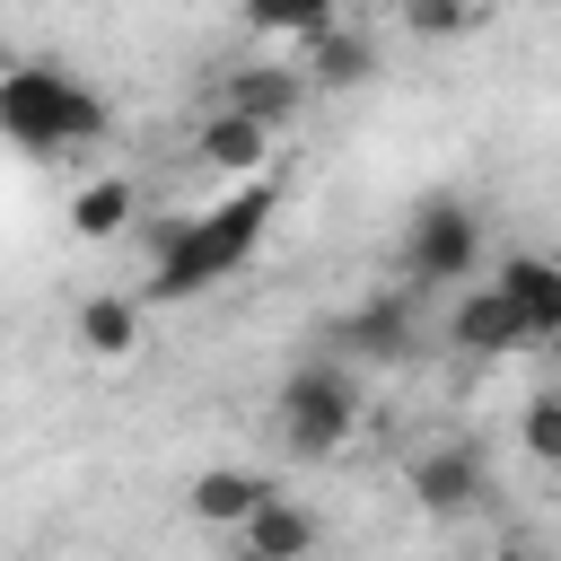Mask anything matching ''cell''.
Here are the masks:
<instances>
[{
    "instance_id": "obj_1",
    "label": "cell",
    "mask_w": 561,
    "mask_h": 561,
    "mask_svg": "<svg viewBox=\"0 0 561 561\" xmlns=\"http://www.w3.org/2000/svg\"><path fill=\"white\" fill-rule=\"evenodd\" d=\"M272 210H280V184L245 175L228 202H210L193 219H149L140 228V245H149V298H202L228 272H245L254 245H263V228H272Z\"/></svg>"
},
{
    "instance_id": "obj_2",
    "label": "cell",
    "mask_w": 561,
    "mask_h": 561,
    "mask_svg": "<svg viewBox=\"0 0 561 561\" xmlns=\"http://www.w3.org/2000/svg\"><path fill=\"white\" fill-rule=\"evenodd\" d=\"M0 140L26 158H61L105 140V96L61 61H9L0 70Z\"/></svg>"
},
{
    "instance_id": "obj_3",
    "label": "cell",
    "mask_w": 561,
    "mask_h": 561,
    "mask_svg": "<svg viewBox=\"0 0 561 561\" xmlns=\"http://www.w3.org/2000/svg\"><path fill=\"white\" fill-rule=\"evenodd\" d=\"M272 430H280V447L307 456V465L342 456L351 430H359V368H351V359H307V368H289L280 394H272Z\"/></svg>"
},
{
    "instance_id": "obj_4",
    "label": "cell",
    "mask_w": 561,
    "mask_h": 561,
    "mask_svg": "<svg viewBox=\"0 0 561 561\" xmlns=\"http://www.w3.org/2000/svg\"><path fill=\"white\" fill-rule=\"evenodd\" d=\"M473 263H482V228H473V210H465L456 193H430V202L412 210V228H403V280L447 289V280H465Z\"/></svg>"
},
{
    "instance_id": "obj_5",
    "label": "cell",
    "mask_w": 561,
    "mask_h": 561,
    "mask_svg": "<svg viewBox=\"0 0 561 561\" xmlns=\"http://www.w3.org/2000/svg\"><path fill=\"white\" fill-rule=\"evenodd\" d=\"M403 482H412V500H421L430 517H465V508L491 491V473H482V456H473L465 438H447V447H421V456L403 465Z\"/></svg>"
},
{
    "instance_id": "obj_6",
    "label": "cell",
    "mask_w": 561,
    "mask_h": 561,
    "mask_svg": "<svg viewBox=\"0 0 561 561\" xmlns=\"http://www.w3.org/2000/svg\"><path fill=\"white\" fill-rule=\"evenodd\" d=\"M333 351H342L351 368H359V359H368V368H394V359H412V351H421V333H412V307H403V298H368V307H351V316L333 324Z\"/></svg>"
},
{
    "instance_id": "obj_7",
    "label": "cell",
    "mask_w": 561,
    "mask_h": 561,
    "mask_svg": "<svg viewBox=\"0 0 561 561\" xmlns=\"http://www.w3.org/2000/svg\"><path fill=\"white\" fill-rule=\"evenodd\" d=\"M447 342H456L465 359H508V351H526V316L508 307V289H500V280H482V289H465V298H456Z\"/></svg>"
},
{
    "instance_id": "obj_8",
    "label": "cell",
    "mask_w": 561,
    "mask_h": 561,
    "mask_svg": "<svg viewBox=\"0 0 561 561\" xmlns=\"http://www.w3.org/2000/svg\"><path fill=\"white\" fill-rule=\"evenodd\" d=\"M491 280H500L508 307L526 316V342H561V263H552V254H508Z\"/></svg>"
},
{
    "instance_id": "obj_9",
    "label": "cell",
    "mask_w": 561,
    "mask_h": 561,
    "mask_svg": "<svg viewBox=\"0 0 561 561\" xmlns=\"http://www.w3.org/2000/svg\"><path fill=\"white\" fill-rule=\"evenodd\" d=\"M307 96H316V79H307V70H280V61L228 70V88H219V105H237V114H254V123H272V131H280Z\"/></svg>"
},
{
    "instance_id": "obj_10",
    "label": "cell",
    "mask_w": 561,
    "mask_h": 561,
    "mask_svg": "<svg viewBox=\"0 0 561 561\" xmlns=\"http://www.w3.org/2000/svg\"><path fill=\"white\" fill-rule=\"evenodd\" d=\"M193 149H202V167H219V175H263L272 123H254V114H237V105H210L202 131H193Z\"/></svg>"
},
{
    "instance_id": "obj_11",
    "label": "cell",
    "mask_w": 561,
    "mask_h": 561,
    "mask_svg": "<svg viewBox=\"0 0 561 561\" xmlns=\"http://www.w3.org/2000/svg\"><path fill=\"white\" fill-rule=\"evenodd\" d=\"M307 79L316 88H368L377 79V35H359V26H324V35H307Z\"/></svg>"
},
{
    "instance_id": "obj_12",
    "label": "cell",
    "mask_w": 561,
    "mask_h": 561,
    "mask_svg": "<svg viewBox=\"0 0 561 561\" xmlns=\"http://www.w3.org/2000/svg\"><path fill=\"white\" fill-rule=\"evenodd\" d=\"M263 491H272L263 473H245V465H210V473H193V491H184V508H193L202 526H245Z\"/></svg>"
},
{
    "instance_id": "obj_13",
    "label": "cell",
    "mask_w": 561,
    "mask_h": 561,
    "mask_svg": "<svg viewBox=\"0 0 561 561\" xmlns=\"http://www.w3.org/2000/svg\"><path fill=\"white\" fill-rule=\"evenodd\" d=\"M237 535H245V552H254V561H298V552L316 543V517H307L298 500L263 491V500H254V517H245Z\"/></svg>"
},
{
    "instance_id": "obj_14",
    "label": "cell",
    "mask_w": 561,
    "mask_h": 561,
    "mask_svg": "<svg viewBox=\"0 0 561 561\" xmlns=\"http://www.w3.org/2000/svg\"><path fill=\"white\" fill-rule=\"evenodd\" d=\"M131 210H140V193H131L123 175H96V184H79V193H70V237L105 245V237H123V228H131Z\"/></svg>"
},
{
    "instance_id": "obj_15",
    "label": "cell",
    "mask_w": 561,
    "mask_h": 561,
    "mask_svg": "<svg viewBox=\"0 0 561 561\" xmlns=\"http://www.w3.org/2000/svg\"><path fill=\"white\" fill-rule=\"evenodd\" d=\"M79 351L88 359H131L140 351V298H114V289L88 298L79 307Z\"/></svg>"
},
{
    "instance_id": "obj_16",
    "label": "cell",
    "mask_w": 561,
    "mask_h": 561,
    "mask_svg": "<svg viewBox=\"0 0 561 561\" xmlns=\"http://www.w3.org/2000/svg\"><path fill=\"white\" fill-rule=\"evenodd\" d=\"M403 26H412L421 44H456V35L482 26V0H403Z\"/></svg>"
},
{
    "instance_id": "obj_17",
    "label": "cell",
    "mask_w": 561,
    "mask_h": 561,
    "mask_svg": "<svg viewBox=\"0 0 561 561\" xmlns=\"http://www.w3.org/2000/svg\"><path fill=\"white\" fill-rule=\"evenodd\" d=\"M245 26L254 35H324L333 0H245Z\"/></svg>"
},
{
    "instance_id": "obj_18",
    "label": "cell",
    "mask_w": 561,
    "mask_h": 561,
    "mask_svg": "<svg viewBox=\"0 0 561 561\" xmlns=\"http://www.w3.org/2000/svg\"><path fill=\"white\" fill-rule=\"evenodd\" d=\"M517 438H526V456H535V465H552V473H561V394H535V403L517 412Z\"/></svg>"
},
{
    "instance_id": "obj_19",
    "label": "cell",
    "mask_w": 561,
    "mask_h": 561,
    "mask_svg": "<svg viewBox=\"0 0 561 561\" xmlns=\"http://www.w3.org/2000/svg\"><path fill=\"white\" fill-rule=\"evenodd\" d=\"M535 9H561V0H535Z\"/></svg>"
}]
</instances>
